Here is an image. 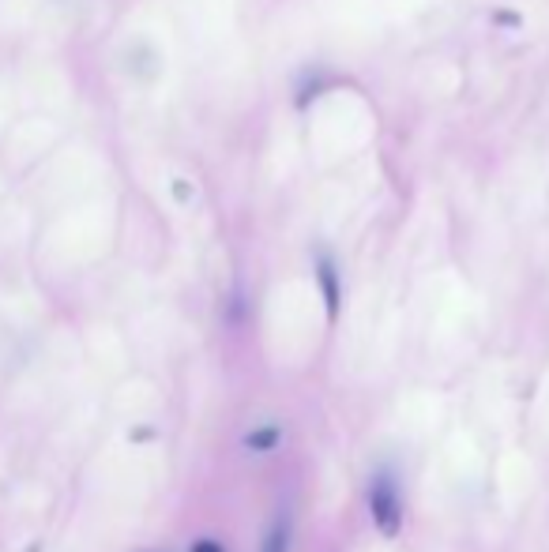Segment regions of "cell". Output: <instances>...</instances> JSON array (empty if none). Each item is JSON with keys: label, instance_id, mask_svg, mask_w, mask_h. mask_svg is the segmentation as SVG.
<instances>
[{"label": "cell", "instance_id": "cell-1", "mask_svg": "<svg viewBox=\"0 0 549 552\" xmlns=\"http://www.w3.org/2000/svg\"><path fill=\"white\" fill-rule=\"evenodd\" d=\"M369 511H373V522L384 537H395L399 526H403V504H399V492H395L392 477L380 474L373 485H369Z\"/></svg>", "mask_w": 549, "mask_h": 552}, {"label": "cell", "instance_id": "cell-2", "mask_svg": "<svg viewBox=\"0 0 549 552\" xmlns=\"http://www.w3.org/2000/svg\"><path fill=\"white\" fill-rule=\"evenodd\" d=\"M316 282H320V293H324V305H328V320L335 323V316H339V271H335V263H331V256H320L316 260Z\"/></svg>", "mask_w": 549, "mask_h": 552}, {"label": "cell", "instance_id": "cell-3", "mask_svg": "<svg viewBox=\"0 0 549 552\" xmlns=\"http://www.w3.org/2000/svg\"><path fill=\"white\" fill-rule=\"evenodd\" d=\"M279 436H283L279 429H256L245 436V447H249V451H271V447L279 444Z\"/></svg>", "mask_w": 549, "mask_h": 552}, {"label": "cell", "instance_id": "cell-4", "mask_svg": "<svg viewBox=\"0 0 549 552\" xmlns=\"http://www.w3.org/2000/svg\"><path fill=\"white\" fill-rule=\"evenodd\" d=\"M290 549V522H275V530L267 534V541H264V549L260 552H286Z\"/></svg>", "mask_w": 549, "mask_h": 552}, {"label": "cell", "instance_id": "cell-5", "mask_svg": "<svg viewBox=\"0 0 549 552\" xmlns=\"http://www.w3.org/2000/svg\"><path fill=\"white\" fill-rule=\"evenodd\" d=\"M320 94H324V79L316 76L313 83H309V87H301V94H298V109H305L309 102H316Z\"/></svg>", "mask_w": 549, "mask_h": 552}, {"label": "cell", "instance_id": "cell-6", "mask_svg": "<svg viewBox=\"0 0 549 552\" xmlns=\"http://www.w3.org/2000/svg\"><path fill=\"white\" fill-rule=\"evenodd\" d=\"M170 192H173V200H177V203H189L192 196H196V188H192V181H185V177H173Z\"/></svg>", "mask_w": 549, "mask_h": 552}, {"label": "cell", "instance_id": "cell-7", "mask_svg": "<svg viewBox=\"0 0 549 552\" xmlns=\"http://www.w3.org/2000/svg\"><path fill=\"white\" fill-rule=\"evenodd\" d=\"M493 23H504V27H523V16H516V12H497Z\"/></svg>", "mask_w": 549, "mask_h": 552}, {"label": "cell", "instance_id": "cell-8", "mask_svg": "<svg viewBox=\"0 0 549 552\" xmlns=\"http://www.w3.org/2000/svg\"><path fill=\"white\" fill-rule=\"evenodd\" d=\"M192 552H226L219 545V541H211V537H204V541H196V545H192Z\"/></svg>", "mask_w": 549, "mask_h": 552}]
</instances>
